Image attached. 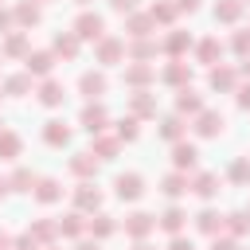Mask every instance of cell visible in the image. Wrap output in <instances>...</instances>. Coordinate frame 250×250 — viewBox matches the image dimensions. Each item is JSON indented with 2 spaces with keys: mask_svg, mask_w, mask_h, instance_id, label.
I'll return each instance as SVG.
<instances>
[{
  "mask_svg": "<svg viewBox=\"0 0 250 250\" xmlns=\"http://www.w3.org/2000/svg\"><path fill=\"white\" fill-rule=\"evenodd\" d=\"M78 27H82V35H98V27H102V23H98V16H94V20H90V16H82V20H78Z\"/></svg>",
  "mask_w": 250,
  "mask_h": 250,
  "instance_id": "7a4b0ae2",
  "label": "cell"
},
{
  "mask_svg": "<svg viewBox=\"0 0 250 250\" xmlns=\"http://www.w3.org/2000/svg\"><path fill=\"white\" fill-rule=\"evenodd\" d=\"M27 66H35V70H47V66H51V59H47V55H35V59H27Z\"/></svg>",
  "mask_w": 250,
  "mask_h": 250,
  "instance_id": "3957f363",
  "label": "cell"
},
{
  "mask_svg": "<svg viewBox=\"0 0 250 250\" xmlns=\"http://www.w3.org/2000/svg\"><path fill=\"white\" fill-rule=\"evenodd\" d=\"M117 191L133 199V195H141V180H137V176H121V180H117Z\"/></svg>",
  "mask_w": 250,
  "mask_h": 250,
  "instance_id": "6da1fadb",
  "label": "cell"
}]
</instances>
